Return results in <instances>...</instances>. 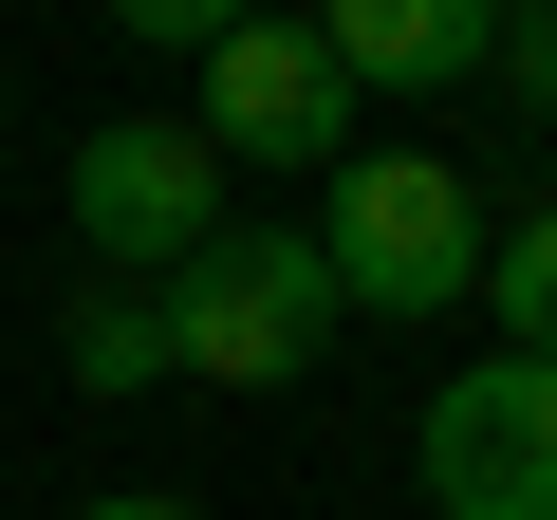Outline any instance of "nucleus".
Returning a JSON list of instances; mask_svg holds the SVG:
<instances>
[{"instance_id":"obj_1","label":"nucleus","mask_w":557,"mask_h":520,"mask_svg":"<svg viewBox=\"0 0 557 520\" xmlns=\"http://www.w3.org/2000/svg\"><path fill=\"white\" fill-rule=\"evenodd\" d=\"M317 242V280H335V317H465V280H483V205H465V168L446 149H335V205L298 223Z\"/></svg>"},{"instance_id":"obj_2","label":"nucleus","mask_w":557,"mask_h":520,"mask_svg":"<svg viewBox=\"0 0 557 520\" xmlns=\"http://www.w3.org/2000/svg\"><path fill=\"white\" fill-rule=\"evenodd\" d=\"M149 317H168V372H205V391H298L335 354V280L298 223H223L205 260H168Z\"/></svg>"},{"instance_id":"obj_3","label":"nucleus","mask_w":557,"mask_h":520,"mask_svg":"<svg viewBox=\"0 0 557 520\" xmlns=\"http://www.w3.org/2000/svg\"><path fill=\"white\" fill-rule=\"evenodd\" d=\"M75 242H94V280H168V260L223 242V168L186 112H112L75 131Z\"/></svg>"},{"instance_id":"obj_4","label":"nucleus","mask_w":557,"mask_h":520,"mask_svg":"<svg viewBox=\"0 0 557 520\" xmlns=\"http://www.w3.org/2000/svg\"><path fill=\"white\" fill-rule=\"evenodd\" d=\"M428 520H557V372L483 354L428 391Z\"/></svg>"},{"instance_id":"obj_5","label":"nucleus","mask_w":557,"mask_h":520,"mask_svg":"<svg viewBox=\"0 0 557 520\" xmlns=\"http://www.w3.org/2000/svg\"><path fill=\"white\" fill-rule=\"evenodd\" d=\"M186 131H205V168H242V149H260V168H335V149H354V94H335L317 20H223Z\"/></svg>"},{"instance_id":"obj_6","label":"nucleus","mask_w":557,"mask_h":520,"mask_svg":"<svg viewBox=\"0 0 557 520\" xmlns=\"http://www.w3.org/2000/svg\"><path fill=\"white\" fill-rule=\"evenodd\" d=\"M317 57H335V94H465L502 57V0H335Z\"/></svg>"},{"instance_id":"obj_7","label":"nucleus","mask_w":557,"mask_h":520,"mask_svg":"<svg viewBox=\"0 0 557 520\" xmlns=\"http://www.w3.org/2000/svg\"><path fill=\"white\" fill-rule=\"evenodd\" d=\"M483 317H502V354H539L557 372V205H520L502 242H483V280H465Z\"/></svg>"},{"instance_id":"obj_8","label":"nucleus","mask_w":557,"mask_h":520,"mask_svg":"<svg viewBox=\"0 0 557 520\" xmlns=\"http://www.w3.org/2000/svg\"><path fill=\"white\" fill-rule=\"evenodd\" d=\"M57 354H75V391H94V409H112V391H149V372H168V317H149V298H131V280H94V298H75V335H57Z\"/></svg>"},{"instance_id":"obj_9","label":"nucleus","mask_w":557,"mask_h":520,"mask_svg":"<svg viewBox=\"0 0 557 520\" xmlns=\"http://www.w3.org/2000/svg\"><path fill=\"white\" fill-rule=\"evenodd\" d=\"M483 75H502V94H539V112H557V0H502V57H483Z\"/></svg>"},{"instance_id":"obj_10","label":"nucleus","mask_w":557,"mask_h":520,"mask_svg":"<svg viewBox=\"0 0 557 520\" xmlns=\"http://www.w3.org/2000/svg\"><path fill=\"white\" fill-rule=\"evenodd\" d=\"M75 520H186V502H168V483H94Z\"/></svg>"}]
</instances>
